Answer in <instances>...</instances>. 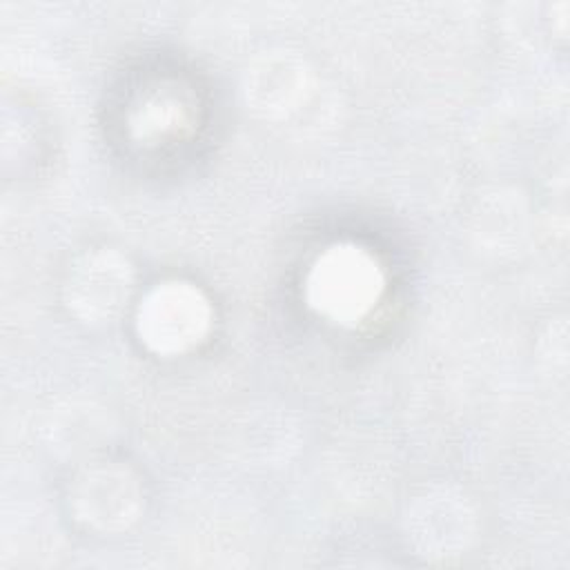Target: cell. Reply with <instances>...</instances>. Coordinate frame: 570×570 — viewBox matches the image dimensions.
I'll return each instance as SVG.
<instances>
[{
	"label": "cell",
	"mask_w": 570,
	"mask_h": 570,
	"mask_svg": "<svg viewBox=\"0 0 570 570\" xmlns=\"http://www.w3.org/2000/svg\"><path fill=\"white\" fill-rule=\"evenodd\" d=\"M209 325V307L187 283H163L138 309V334L154 350L176 354L200 341Z\"/></svg>",
	"instance_id": "7a4b0ae2"
},
{
	"label": "cell",
	"mask_w": 570,
	"mask_h": 570,
	"mask_svg": "<svg viewBox=\"0 0 570 570\" xmlns=\"http://www.w3.org/2000/svg\"><path fill=\"white\" fill-rule=\"evenodd\" d=\"M381 289L379 265L352 245L330 247L316 261L307 283L312 307L338 323L363 318L376 305Z\"/></svg>",
	"instance_id": "6da1fadb"
}]
</instances>
